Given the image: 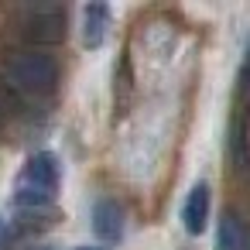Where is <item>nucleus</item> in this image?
I'll return each instance as SVG.
<instances>
[{
    "label": "nucleus",
    "mask_w": 250,
    "mask_h": 250,
    "mask_svg": "<svg viewBox=\"0 0 250 250\" xmlns=\"http://www.w3.org/2000/svg\"><path fill=\"white\" fill-rule=\"evenodd\" d=\"M55 188H59V158L52 151H42V154L28 158L14 199H18V206H48Z\"/></svg>",
    "instance_id": "f257e3e1"
},
{
    "label": "nucleus",
    "mask_w": 250,
    "mask_h": 250,
    "mask_svg": "<svg viewBox=\"0 0 250 250\" xmlns=\"http://www.w3.org/2000/svg\"><path fill=\"white\" fill-rule=\"evenodd\" d=\"M7 83L24 93H52L59 83V65L42 52H18L7 62Z\"/></svg>",
    "instance_id": "f03ea898"
},
{
    "label": "nucleus",
    "mask_w": 250,
    "mask_h": 250,
    "mask_svg": "<svg viewBox=\"0 0 250 250\" xmlns=\"http://www.w3.org/2000/svg\"><path fill=\"white\" fill-rule=\"evenodd\" d=\"M28 38L42 42V45H55L65 38V11L59 7H42L28 18Z\"/></svg>",
    "instance_id": "7ed1b4c3"
},
{
    "label": "nucleus",
    "mask_w": 250,
    "mask_h": 250,
    "mask_svg": "<svg viewBox=\"0 0 250 250\" xmlns=\"http://www.w3.org/2000/svg\"><path fill=\"white\" fill-rule=\"evenodd\" d=\"M93 229L100 240L106 243H117L124 236V209L113 202V199H100L93 206Z\"/></svg>",
    "instance_id": "20e7f679"
},
{
    "label": "nucleus",
    "mask_w": 250,
    "mask_h": 250,
    "mask_svg": "<svg viewBox=\"0 0 250 250\" xmlns=\"http://www.w3.org/2000/svg\"><path fill=\"white\" fill-rule=\"evenodd\" d=\"M206 219H209V185L199 182V185H192V192L182 206V223L192 236H199L206 229Z\"/></svg>",
    "instance_id": "39448f33"
},
{
    "label": "nucleus",
    "mask_w": 250,
    "mask_h": 250,
    "mask_svg": "<svg viewBox=\"0 0 250 250\" xmlns=\"http://www.w3.org/2000/svg\"><path fill=\"white\" fill-rule=\"evenodd\" d=\"M106 28H110V7L106 4H89L83 11V45L100 48L106 42Z\"/></svg>",
    "instance_id": "423d86ee"
},
{
    "label": "nucleus",
    "mask_w": 250,
    "mask_h": 250,
    "mask_svg": "<svg viewBox=\"0 0 250 250\" xmlns=\"http://www.w3.org/2000/svg\"><path fill=\"white\" fill-rule=\"evenodd\" d=\"M219 250H250V229L236 212H226L219 219Z\"/></svg>",
    "instance_id": "0eeeda50"
},
{
    "label": "nucleus",
    "mask_w": 250,
    "mask_h": 250,
    "mask_svg": "<svg viewBox=\"0 0 250 250\" xmlns=\"http://www.w3.org/2000/svg\"><path fill=\"white\" fill-rule=\"evenodd\" d=\"M247 69H250V45H247Z\"/></svg>",
    "instance_id": "6e6552de"
},
{
    "label": "nucleus",
    "mask_w": 250,
    "mask_h": 250,
    "mask_svg": "<svg viewBox=\"0 0 250 250\" xmlns=\"http://www.w3.org/2000/svg\"><path fill=\"white\" fill-rule=\"evenodd\" d=\"M0 124H4V103H0Z\"/></svg>",
    "instance_id": "1a4fd4ad"
},
{
    "label": "nucleus",
    "mask_w": 250,
    "mask_h": 250,
    "mask_svg": "<svg viewBox=\"0 0 250 250\" xmlns=\"http://www.w3.org/2000/svg\"><path fill=\"white\" fill-rule=\"evenodd\" d=\"M79 250H96V247H79Z\"/></svg>",
    "instance_id": "9d476101"
},
{
    "label": "nucleus",
    "mask_w": 250,
    "mask_h": 250,
    "mask_svg": "<svg viewBox=\"0 0 250 250\" xmlns=\"http://www.w3.org/2000/svg\"><path fill=\"white\" fill-rule=\"evenodd\" d=\"M35 250H48V247H35Z\"/></svg>",
    "instance_id": "9b49d317"
}]
</instances>
